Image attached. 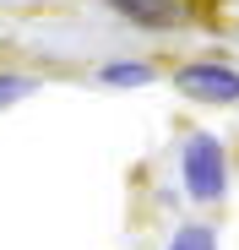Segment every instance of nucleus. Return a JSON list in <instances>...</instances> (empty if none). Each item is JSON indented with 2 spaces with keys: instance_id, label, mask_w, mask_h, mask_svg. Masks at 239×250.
Here are the masks:
<instances>
[{
  "instance_id": "nucleus-1",
  "label": "nucleus",
  "mask_w": 239,
  "mask_h": 250,
  "mask_svg": "<svg viewBox=\"0 0 239 250\" xmlns=\"http://www.w3.org/2000/svg\"><path fill=\"white\" fill-rule=\"evenodd\" d=\"M223 147L218 136H190L185 142V190L196 201H218L223 196Z\"/></svg>"
},
{
  "instance_id": "nucleus-2",
  "label": "nucleus",
  "mask_w": 239,
  "mask_h": 250,
  "mask_svg": "<svg viewBox=\"0 0 239 250\" xmlns=\"http://www.w3.org/2000/svg\"><path fill=\"white\" fill-rule=\"evenodd\" d=\"M179 93L207 98V104H234V98H239V71H223V65H185V71H179Z\"/></svg>"
},
{
  "instance_id": "nucleus-3",
  "label": "nucleus",
  "mask_w": 239,
  "mask_h": 250,
  "mask_svg": "<svg viewBox=\"0 0 239 250\" xmlns=\"http://www.w3.org/2000/svg\"><path fill=\"white\" fill-rule=\"evenodd\" d=\"M109 6H120L125 17H136V22H152V27H169L179 11L169 6V0H109Z\"/></svg>"
},
{
  "instance_id": "nucleus-4",
  "label": "nucleus",
  "mask_w": 239,
  "mask_h": 250,
  "mask_svg": "<svg viewBox=\"0 0 239 250\" xmlns=\"http://www.w3.org/2000/svg\"><path fill=\"white\" fill-rule=\"evenodd\" d=\"M169 250H218V239H212V229H201V223H196V229H179Z\"/></svg>"
},
{
  "instance_id": "nucleus-5",
  "label": "nucleus",
  "mask_w": 239,
  "mask_h": 250,
  "mask_svg": "<svg viewBox=\"0 0 239 250\" xmlns=\"http://www.w3.org/2000/svg\"><path fill=\"white\" fill-rule=\"evenodd\" d=\"M103 82H120V87H136V82H152V65H109Z\"/></svg>"
},
{
  "instance_id": "nucleus-6",
  "label": "nucleus",
  "mask_w": 239,
  "mask_h": 250,
  "mask_svg": "<svg viewBox=\"0 0 239 250\" xmlns=\"http://www.w3.org/2000/svg\"><path fill=\"white\" fill-rule=\"evenodd\" d=\"M27 87H33V82H22V76H0V109H6V104H17Z\"/></svg>"
}]
</instances>
